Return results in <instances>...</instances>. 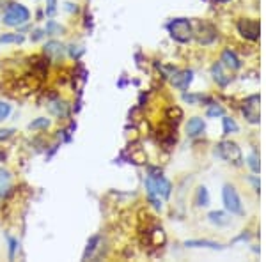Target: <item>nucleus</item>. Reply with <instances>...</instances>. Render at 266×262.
Returning <instances> with one entry per match:
<instances>
[{"instance_id": "28", "label": "nucleus", "mask_w": 266, "mask_h": 262, "mask_svg": "<svg viewBox=\"0 0 266 262\" xmlns=\"http://www.w3.org/2000/svg\"><path fill=\"white\" fill-rule=\"evenodd\" d=\"M14 133V129H0V140H7Z\"/></svg>"}, {"instance_id": "24", "label": "nucleus", "mask_w": 266, "mask_h": 262, "mask_svg": "<svg viewBox=\"0 0 266 262\" xmlns=\"http://www.w3.org/2000/svg\"><path fill=\"white\" fill-rule=\"evenodd\" d=\"M9 179H11V175H9L7 170L0 169V190H4V186L9 182Z\"/></svg>"}, {"instance_id": "9", "label": "nucleus", "mask_w": 266, "mask_h": 262, "mask_svg": "<svg viewBox=\"0 0 266 262\" xmlns=\"http://www.w3.org/2000/svg\"><path fill=\"white\" fill-rule=\"evenodd\" d=\"M192 78H194V73L192 71H179V73L174 71V75L170 76V82H172V85L176 89L186 90L188 85L192 84Z\"/></svg>"}, {"instance_id": "20", "label": "nucleus", "mask_w": 266, "mask_h": 262, "mask_svg": "<svg viewBox=\"0 0 266 262\" xmlns=\"http://www.w3.org/2000/svg\"><path fill=\"white\" fill-rule=\"evenodd\" d=\"M238 131V124H236L234 120L229 119V117H224V133H234Z\"/></svg>"}, {"instance_id": "3", "label": "nucleus", "mask_w": 266, "mask_h": 262, "mask_svg": "<svg viewBox=\"0 0 266 262\" xmlns=\"http://www.w3.org/2000/svg\"><path fill=\"white\" fill-rule=\"evenodd\" d=\"M168 29V34L172 39H176L177 43H188L192 39V23L188 22L186 18H177V20H172V22L167 25Z\"/></svg>"}, {"instance_id": "4", "label": "nucleus", "mask_w": 266, "mask_h": 262, "mask_svg": "<svg viewBox=\"0 0 266 262\" xmlns=\"http://www.w3.org/2000/svg\"><path fill=\"white\" fill-rule=\"evenodd\" d=\"M217 152L220 158H224L226 161L233 165H241L243 163V156H241V149L238 147L236 142H231V140H224V142L218 144Z\"/></svg>"}, {"instance_id": "10", "label": "nucleus", "mask_w": 266, "mask_h": 262, "mask_svg": "<svg viewBox=\"0 0 266 262\" xmlns=\"http://www.w3.org/2000/svg\"><path fill=\"white\" fill-rule=\"evenodd\" d=\"M44 55L53 58V60H61V58L66 55V48H64L59 41H50V43H46V46H44Z\"/></svg>"}, {"instance_id": "12", "label": "nucleus", "mask_w": 266, "mask_h": 262, "mask_svg": "<svg viewBox=\"0 0 266 262\" xmlns=\"http://www.w3.org/2000/svg\"><path fill=\"white\" fill-rule=\"evenodd\" d=\"M222 64L229 69H239L241 67V60L238 58V55L233 52V50H224L222 54Z\"/></svg>"}, {"instance_id": "2", "label": "nucleus", "mask_w": 266, "mask_h": 262, "mask_svg": "<svg viewBox=\"0 0 266 262\" xmlns=\"http://www.w3.org/2000/svg\"><path fill=\"white\" fill-rule=\"evenodd\" d=\"M31 20V11L22 4H11L4 13V23L7 27H20Z\"/></svg>"}, {"instance_id": "31", "label": "nucleus", "mask_w": 266, "mask_h": 262, "mask_svg": "<svg viewBox=\"0 0 266 262\" xmlns=\"http://www.w3.org/2000/svg\"><path fill=\"white\" fill-rule=\"evenodd\" d=\"M217 2H229V0H217Z\"/></svg>"}, {"instance_id": "16", "label": "nucleus", "mask_w": 266, "mask_h": 262, "mask_svg": "<svg viewBox=\"0 0 266 262\" xmlns=\"http://www.w3.org/2000/svg\"><path fill=\"white\" fill-rule=\"evenodd\" d=\"M25 37L22 34H2L0 36V43H4V45H9V43H23Z\"/></svg>"}, {"instance_id": "27", "label": "nucleus", "mask_w": 266, "mask_h": 262, "mask_svg": "<svg viewBox=\"0 0 266 262\" xmlns=\"http://www.w3.org/2000/svg\"><path fill=\"white\" fill-rule=\"evenodd\" d=\"M248 165L252 167L254 172H259V163H257V156L256 154H252L250 158H248Z\"/></svg>"}, {"instance_id": "14", "label": "nucleus", "mask_w": 266, "mask_h": 262, "mask_svg": "<svg viewBox=\"0 0 266 262\" xmlns=\"http://www.w3.org/2000/svg\"><path fill=\"white\" fill-rule=\"evenodd\" d=\"M48 108H50V112H52L53 116H57V117H66L67 112H69V107H67L64 101H61V99H55V101H52L48 105Z\"/></svg>"}, {"instance_id": "8", "label": "nucleus", "mask_w": 266, "mask_h": 262, "mask_svg": "<svg viewBox=\"0 0 266 262\" xmlns=\"http://www.w3.org/2000/svg\"><path fill=\"white\" fill-rule=\"evenodd\" d=\"M215 37H217V30H215L213 25H209V23H206V22L199 23V29H197V41H199L200 45H209V43L215 41Z\"/></svg>"}, {"instance_id": "11", "label": "nucleus", "mask_w": 266, "mask_h": 262, "mask_svg": "<svg viewBox=\"0 0 266 262\" xmlns=\"http://www.w3.org/2000/svg\"><path fill=\"white\" fill-rule=\"evenodd\" d=\"M211 73H213V78H215V82H217L218 85H222V87H226V85L231 82V78H233V76H229L226 71H224V64H222V60L211 67Z\"/></svg>"}, {"instance_id": "17", "label": "nucleus", "mask_w": 266, "mask_h": 262, "mask_svg": "<svg viewBox=\"0 0 266 262\" xmlns=\"http://www.w3.org/2000/svg\"><path fill=\"white\" fill-rule=\"evenodd\" d=\"M209 204V195H208V190L204 186L199 188L197 191V205H208Z\"/></svg>"}, {"instance_id": "26", "label": "nucleus", "mask_w": 266, "mask_h": 262, "mask_svg": "<svg viewBox=\"0 0 266 262\" xmlns=\"http://www.w3.org/2000/svg\"><path fill=\"white\" fill-rule=\"evenodd\" d=\"M208 116H209V117H215V116H224V108L218 107V105H213V107L208 110Z\"/></svg>"}, {"instance_id": "6", "label": "nucleus", "mask_w": 266, "mask_h": 262, "mask_svg": "<svg viewBox=\"0 0 266 262\" xmlns=\"http://www.w3.org/2000/svg\"><path fill=\"white\" fill-rule=\"evenodd\" d=\"M238 30L239 34L248 41H257L259 39V32H261V25L257 20L252 18H243L238 22Z\"/></svg>"}, {"instance_id": "22", "label": "nucleus", "mask_w": 266, "mask_h": 262, "mask_svg": "<svg viewBox=\"0 0 266 262\" xmlns=\"http://www.w3.org/2000/svg\"><path fill=\"white\" fill-rule=\"evenodd\" d=\"M9 114H11V105L5 101H0V120L7 119Z\"/></svg>"}, {"instance_id": "29", "label": "nucleus", "mask_w": 266, "mask_h": 262, "mask_svg": "<svg viewBox=\"0 0 266 262\" xmlns=\"http://www.w3.org/2000/svg\"><path fill=\"white\" fill-rule=\"evenodd\" d=\"M44 34H46V32H44V30H35V32H34V36H31V39H32V41H39L41 37L44 36Z\"/></svg>"}, {"instance_id": "30", "label": "nucleus", "mask_w": 266, "mask_h": 262, "mask_svg": "<svg viewBox=\"0 0 266 262\" xmlns=\"http://www.w3.org/2000/svg\"><path fill=\"white\" fill-rule=\"evenodd\" d=\"M9 244H11V257H14V252H16V244H18V241L16 239H9Z\"/></svg>"}, {"instance_id": "18", "label": "nucleus", "mask_w": 266, "mask_h": 262, "mask_svg": "<svg viewBox=\"0 0 266 262\" xmlns=\"http://www.w3.org/2000/svg\"><path fill=\"white\" fill-rule=\"evenodd\" d=\"M100 243V235H93L87 243V248H85V253H84V259H87L89 255H93V252L96 250V244Z\"/></svg>"}, {"instance_id": "13", "label": "nucleus", "mask_w": 266, "mask_h": 262, "mask_svg": "<svg viewBox=\"0 0 266 262\" xmlns=\"http://www.w3.org/2000/svg\"><path fill=\"white\" fill-rule=\"evenodd\" d=\"M204 131V120L199 119V117H194V119L188 120V124H186V133L190 135V137H197Z\"/></svg>"}, {"instance_id": "25", "label": "nucleus", "mask_w": 266, "mask_h": 262, "mask_svg": "<svg viewBox=\"0 0 266 262\" xmlns=\"http://www.w3.org/2000/svg\"><path fill=\"white\" fill-rule=\"evenodd\" d=\"M174 116H176L177 120H179V119L183 117V112L179 110V108H168V110H167V119H172ZM172 120H174V119H172ZM177 120H176V122H177Z\"/></svg>"}, {"instance_id": "21", "label": "nucleus", "mask_w": 266, "mask_h": 262, "mask_svg": "<svg viewBox=\"0 0 266 262\" xmlns=\"http://www.w3.org/2000/svg\"><path fill=\"white\" fill-rule=\"evenodd\" d=\"M186 246H208V248H220V244L213 243V241H186Z\"/></svg>"}, {"instance_id": "5", "label": "nucleus", "mask_w": 266, "mask_h": 262, "mask_svg": "<svg viewBox=\"0 0 266 262\" xmlns=\"http://www.w3.org/2000/svg\"><path fill=\"white\" fill-rule=\"evenodd\" d=\"M222 199H224V205L229 213L233 214H243V207H241V200H239L238 193L233 186L226 184L222 190Z\"/></svg>"}, {"instance_id": "15", "label": "nucleus", "mask_w": 266, "mask_h": 262, "mask_svg": "<svg viewBox=\"0 0 266 262\" xmlns=\"http://www.w3.org/2000/svg\"><path fill=\"white\" fill-rule=\"evenodd\" d=\"M209 222L217 223V225H227L229 220H227V216L222 211H213V213H209Z\"/></svg>"}, {"instance_id": "1", "label": "nucleus", "mask_w": 266, "mask_h": 262, "mask_svg": "<svg viewBox=\"0 0 266 262\" xmlns=\"http://www.w3.org/2000/svg\"><path fill=\"white\" fill-rule=\"evenodd\" d=\"M146 188H147V193H149L151 200H153V204L155 207H162L160 204V197L162 199H167L170 195V182L162 175V174H151L149 177L146 179Z\"/></svg>"}, {"instance_id": "19", "label": "nucleus", "mask_w": 266, "mask_h": 262, "mask_svg": "<svg viewBox=\"0 0 266 262\" xmlns=\"http://www.w3.org/2000/svg\"><path fill=\"white\" fill-rule=\"evenodd\" d=\"M48 126H50V120L46 119V117H39V119H35L34 122H31L29 128L31 129H46Z\"/></svg>"}, {"instance_id": "23", "label": "nucleus", "mask_w": 266, "mask_h": 262, "mask_svg": "<svg viewBox=\"0 0 266 262\" xmlns=\"http://www.w3.org/2000/svg\"><path fill=\"white\" fill-rule=\"evenodd\" d=\"M55 11H57V0H46V14L53 16Z\"/></svg>"}, {"instance_id": "7", "label": "nucleus", "mask_w": 266, "mask_h": 262, "mask_svg": "<svg viewBox=\"0 0 266 262\" xmlns=\"http://www.w3.org/2000/svg\"><path fill=\"white\" fill-rule=\"evenodd\" d=\"M259 103H261L259 96L254 94V96H248V98L245 99L243 107H241L245 119H247L250 124H257V122H259Z\"/></svg>"}]
</instances>
